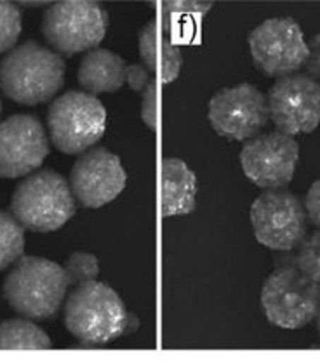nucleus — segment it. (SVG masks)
I'll list each match as a JSON object with an SVG mask.
<instances>
[{
	"label": "nucleus",
	"instance_id": "aec40b11",
	"mask_svg": "<svg viewBox=\"0 0 320 362\" xmlns=\"http://www.w3.org/2000/svg\"><path fill=\"white\" fill-rule=\"evenodd\" d=\"M23 30L21 13L14 4L0 0V52H7L14 47Z\"/></svg>",
	"mask_w": 320,
	"mask_h": 362
},
{
	"label": "nucleus",
	"instance_id": "dca6fc26",
	"mask_svg": "<svg viewBox=\"0 0 320 362\" xmlns=\"http://www.w3.org/2000/svg\"><path fill=\"white\" fill-rule=\"evenodd\" d=\"M197 178L182 158L167 157L162 160V214L182 216L195 209Z\"/></svg>",
	"mask_w": 320,
	"mask_h": 362
},
{
	"label": "nucleus",
	"instance_id": "c85d7f7f",
	"mask_svg": "<svg viewBox=\"0 0 320 362\" xmlns=\"http://www.w3.org/2000/svg\"><path fill=\"white\" fill-rule=\"evenodd\" d=\"M0 113H2V103H0Z\"/></svg>",
	"mask_w": 320,
	"mask_h": 362
},
{
	"label": "nucleus",
	"instance_id": "6ab92c4d",
	"mask_svg": "<svg viewBox=\"0 0 320 362\" xmlns=\"http://www.w3.org/2000/svg\"><path fill=\"white\" fill-rule=\"evenodd\" d=\"M25 252V226L14 214L0 211V270L14 265Z\"/></svg>",
	"mask_w": 320,
	"mask_h": 362
},
{
	"label": "nucleus",
	"instance_id": "9b49d317",
	"mask_svg": "<svg viewBox=\"0 0 320 362\" xmlns=\"http://www.w3.org/2000/svg\"><path fill=\"white\" fill-rule=\"evenodd\" d=\"M207 117L220 136L247 141L261 133L268 122V101L252 84L225 88L211 98Z\"/></svg>",
	"mask_w": 320,
	"mask_h": 362
},
{
	"label": "nucleus",
	"instance_id": "f3484780",
	"mask_svg": "<svg viewBox=\"0 0 320 362\" xmlns=\"http://www.w3.org/2000/svg\"><path fill=\"white\" fill-rule=\"evenodd\" d=\"M127 65L124 58L108 49L94 47L82 58L78 66V84L85 93H115L126 82Z\"/></svg>",
	"mask_w": 320,
	"mask_h": 362
},
{
	"label": "nucleus",
	"instance_id": "412c9836",
	"mask_svg": "<svg viewBox=\"0 0 320 362\" xmlns=\"http://www.w3.org/2000/svg\"><path fill=\"white\" fill-rule=\"evenodd\" d=\"M66 277H69L70 286H78L82 282L94 281L100 274V263L97 258L91 252L78 251L70 256L65 265Z\"/></svg>",
	"mask_w": 320,
	"mask_h": 362
},
{
	"label": "nucleus",
	"instance_id": "393cba45",
	"mask_svg": "<svg viewBox=\"0 0 320 362\" xmlns=\"http://www.w3.org/2000/svg\"><path fill=\"white\" fill-rule=\"evenodd\" d=\"M303 68L308 77L320 81V33L312 37V40L308 42V58Z\"/></svg>",
	"mask_w": 320,
	"mask_h": 362
},
{
	"label": "nucleus",
	"instance_id": "4468645a",
	"mask_svg": "<svg viewBox=\"0 0 320 362\" xmlns=\"http://www.w3.org/2000/svg\"><path fill=\"white\" fill-rule=\"evenodd\" d=\"M49 156L46 129L33 115H13L0 124V176L21 178Z\"/></svg>",
	"mask_w": 320,
	"mask_h": 362
},
{
	"label": "nucleus",
	"instance_id": "f257e3e1",
	"mask_svg": "<svg viewBox=\"0 0 320 362\" xmlns=\"http://www.w3.org/2000/svg\"><path fill=\"white\" fill-rule=\"evenodd\" d=\"M66 65L61 54L39 42H25L0 62V89L16 103H46L65 84Z\"/></svg>",
	"mask_w": 320,
	"mask_h": 362
},
{
	"label": "nucleus",
	"instance_id": "6e6552de",
	"mask_svg": "<svg viewBox=\"0 0 320 362\" xmlns=\"http://www.w3.org/2000/svg\"><path fill=\"white\" fill-rule=\"evenodd\" d=\"M256 240L273 251L288 252L300 246L307 233V211L285 188H268L251 206Z\"/></svg>",
	"mask_w": 320,
	"mask_h": 362
},
{
	"label": "nucleus",
	"instance_id": "bb28decb",
	"mask_svg": "<svg viewBox=\"0 0 320 362\" xmlns=\"http://www.w3.org/2000/svg\"><path fill=\"white\" fill-rule=\"evenodd\" d=\"M152 74L146 66L141 65H131L127 66L126 71V82L129 84V88L133 90H141L148 86V82L152 81Z\"/></svg>",
	"mask_w": 320,
	"mask_h": 362
},
{
	"label": "nucleus",
	"instance_id": "7ed1b4c3",
	"mask_svg": "<svg viewBox=\"0 0 320 362\" xmlns=\"http://www.w3.org/2000/svg\"><path fill=\"white\" fill-rule=\"evenodd\" d=\"M69 286L65 267L39 256H21L4 282V296L18 314L47 319L61 308Z\"/></svg>",
	"mask_w": 320,
	"mask_h": 362
},
{
	"label": "nucleus",
	"instance_id": "5701e85b",
	"mask_svg": "<svg viewBox=\"0 0 320 362\" xmlns=\"http://www.w3.org/2000/svg\"><path fill=\"white\" fill-rule=\"evenodd\" d=\"M213 2L209 0H164L160 6L162 20L171 23L179 14H201L209 13Z\"/></svg>",
	"mask_w": 320,
	"mask_h": 362
},
{
	"label": "nucleus",
	"instance_id": "4be33fe9",
	"mask_svg": "<svg viewBox=\"0 0 320 362\" xmlns=\"http://www.w3.org/2000/svg\"><path fill=\"white\" fill-rule=\"evenodd\" d=\"M296 267L320 286V230L303 240L297 252Z\"/></svg>",
	"mask_w": 320,
	"mask_h": 362
},
{
	"label": "nucleus",
	"instance_id": "1a4fd4ad",
	"mask_svg": "<svg viewBox=\"0 0 320 362\" xmlns=\"http://www.w3.org/2000/svg\"><path fill=\"white\" fill-rule=\"evenodd\" d=\"M252 63L266 77L296 74L308 58V42L292 18H272L256 26L249 35Z\"/></svg>",
	"mask_w": 320,
	"mask_h": 362
},
{
	"label": "nucleus",
	"instance_id": "0eeeda50",
	"mask_svg": "<svg viewBox=\"0 0 320 362\" xmlns=\"http://www.w3.org/2000/svg\"><path fill=\"white\" fill-rule=\"evenodd\" d=\"M320 286L300 269H278L261 289V307L268 322L282 329H301L315 319Z\"/></svg>",
	"mask_w": 320,
	"mask_h": 362
},
{
	"label": "nucleus",
	"instance_id": "f8f14e48",
	"mask_svg": "<svg viewBox=\"0 0 320 362\" xmlns=\"http://www.w3.org/2000/svg\"><path fill=\"white\" fill-rule=\"evenodd\" d=\"M300 145L295 136L280 133L256 134L240 150L244 175L259 188H285L295 178Z\"/></svg>",
	"mask_w": 320,
	"mask_h": 362
},
{
	"label": "nucleus",
	"instance_id": "2eb2a0df",
	"mask_svg": "<svg viewBox=\"0 0 320 362\" xmlns=\"http://www.w3.org/2000/svg\"><path fill=\"white\" fill-rule=\"evenodd\" d=\"M139 56L150 74L160 77L164 84H171L179 77L183 65L182 49L172 35V26L162 18H153L139 32Z\"/></svg>",
	"mask_w": 320,
	"mask_h": 362
},
{
	"label": "nucleus",
	"instance_id": "423d86ee",
	"mask_svg": "<svg viewBox=\"0 0 320 362\" xmlns=\"http://www.w3.org/2000/svg\"><path fill=\"white\" fill-rule=\"evenodd\" d=\"M108 14L91 0L56 2L44 14L42 33L47 44L59 54H77L91 51L105 39Z\"/></svg>",
	"mask_w": 320,
	"mask_h": 362
},
{
	"label": "nucleus",
	"instance_id": "39448f33",
	"mask_svg": "<svg viewBox=\"0 0 320 362\" xmlns=\"http://www.w3.org/2000/svg\"><path fill=\"white\" fill-rule=\"evenodd\" d=\"M47 127L59 152L81 156L107 131V110L94 94L69 90L49 107Z\"/></svg>",
	"mask_w": 320,
	"mask_h": 362
},
{
	"label": "nucleus",
	"instance_id": "9d476101",
	"mask_svg": "<svg viewBox=\"0 0 320 362\" xmlns=\"http://www.w3.org/2000/svg\"><path fill=\"white\" fill-rule=\"evenodd\" d=\"M270 119L285 134H308L320 124V82L307 74L278 77L270 88Z\"/></svg>",
	"mask_w": 320,
	"mask_h": 362
},
{
	"label": "nucleus",
	"instance_id": "a878e982",
	"mask_svg": "<svg viewBox=\"0 0 320 362\" xmlns=\"http://www.w3.org/2000/svg\"><path fill=\"white\" fill-rule=\"evenodd\" d=\"M304 211L312 223L320 230V178L308 188V194L304 197Z\"/></svg>",
	"mask_w": 320,
	"mask_h": 362
},
{
	"label": "nucleus",
	"instance_id": "20e7f679",
	"mask_svg": "<svg viewBox=\"0 0 320 362\" xmlns=\"http://www.w3.org/2000/svg\"><path fill=\"white\" fill-rule=\"evenodd\" d=\"M11 211L25 228L32 232H54L73 218L77 206L70 181L59 173L44 169L18 185Z\"/></svg>",
	"mask_w": 320,
	"mask_h": 362
},
{
	"label": "nucleus",
	"instance_id": "b1692460",
	"mask_svg": "<svg viewBox=\"0 0 320 362\" xmlns=\"http://www.w3.org/2000/svg\"><path fill=\"white\" fill-rule=\"evenodd\" d=\"M141 119L150 131L157 129V78H152L143 89Z\"/></svg>",
	"mask_w": 320,
	"mask_h": 362
},
{
	"label": "nucleus",
	"instance_id": "f03ea898",
	"mask_svg": "<svg viewBox=\"0 0 320 362\" xmlns=\"http://www.w3.org/2000/svg\"><path fill=\"white\" fill-rule=\"evenodd\" d=\"M65 324L84 345H105L126 331V305L108 284L96 279L82 282L66 298Z\"/></svg>",
	"mask_w": 320,
	"mask_h": 362
},
{
	"label": "nucleus",
	"instance_id": "cd10ccee",
	"mask_svg": "<svg viewBox=\"0 0 320 362\" xmlns=\"http://www.w3.org/2000/svg\"><path fill=\"white\" fill-rule=\"evenodd\" d=\"M315 320H317V329H319V333H320V305H319L317 315H315Z\"/></svg>",
	"mask_w": 320,
	"mask_h": 362
},
{
	"label": "nucleus",
	"instance_id": "ddd939ff",
	"mask_svg": "<svg viewBox=\"0 0 320 362\" xmlns=\"http://www.w3.org/2000/svg\"><path fill=\"white\" fill-rule=\"evenodd\" d=\"M126 181L120 158L103 146L82 152L70 173L71 192L88 209L103 207L119 197Z\"/></svg>",
	"mask_w": 320,
	"mask_h": 362
},
{
	"label": "nucleus",
	"instance_id": "a211bd4d",
	"mask_svg": "<svg viewBox=\"0 0 320 362\" xmlns=\"http://www.w3.org/2000/svg\"><path fill=\"white\" fill-rule=\"evenodd\" d=\"M51 338L46 331L26 319H11L0 324V350H47Z\"/></svg>",
	"mask_w": 320,
	"mask_h": 362
}]
</instances>
